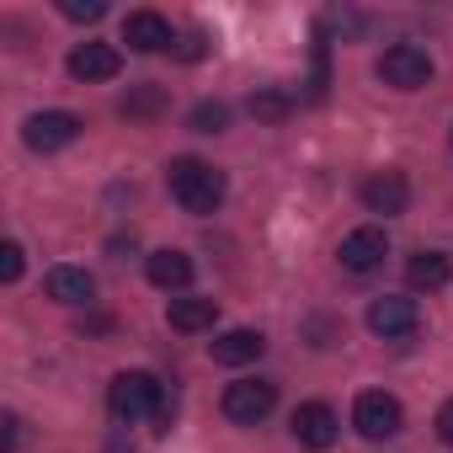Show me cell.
Listing matches in <instances>:
<instances>
[{
  "mask_svg": "<svg viewBox=\"0 0 453 453\" xmlns=\"http://www.w3.org/2000/svg\"><path fill=\"white\" fill-rule=\"evenodd\" d=\"M165 187H171V197L187 208V213H219V203H224V171H213L208 160H197V155H181V160H171L165 165Z\"/></svg>",
  "mask_w": 453,
  "mask_h": 453,
  "instance_id": "1",
  "label": "cell"
},
{
  "mask_svg": "<svg viewBox=\"0 0 453 453\" xmlns=\"http://www.w3.org/2000/svg\"><path fill=\"white\" fill-rule=\"evenodd\" d=\"M107 405H112V416L118 421H165V389H160V379L155 373H118L112 379V389H107Z\"/></svg>",
  "mask_w": 453,
  "mask_h": 453,
  "instance_id": "2",
  "label": "cell"
},
{
  "mask_svg": "<svg viewBox=\"0 0 453 453\" xmlns=\"http://www.w3.org/2000/svg\"><path fill=\"white\" fill-rule=\"evenodd\" d=\"M273 405H278V384H273V379H235L230 389H224V416H230L235 426L267 421Z\"/></svg>",
  "mask_w": 453,
  "mask_h": 453,
  "instance_id": "3",
  "label": "cell"
},
{
  "mask_svg": "<svg viewBox=\"0 0 453 453\" xmlns=\"http://www.w3.org/2000/svg\"><path fill=\"white\" fill-rule=\"evenodd\" d=\"M352 426H357L368 442H384V437H395V432L405 426V411H400L395 395H384V389H363L357 405H352Z\"/></svg>",
  "mask_w": 453,
  "mask_h": 453,
  "instance_id": "4",
  "label": "cell"
},
{
  "mask_svg": "<svg viewBox=\"0 0 453 453\" xmlns=\"http://www.w3.org/2000/svg\"><path fill=\"white\" fill-rule=\"evenodd\" d=\"M379 81L395 86V91H421V86L432 81V54L416 49V43H395V49H384V59H379Z\"/></svg>",
  "mask_w": 453,
  "mask_h": 453,
  "instance_id": "5",
  "label": "cell"
},
{
  "mask_svg": "<svg viewBox=\"0 0 453 453\" xmlns=\"http://www.w3.org/2000/svg\"><path fill=\"white\" fill-rule=\"evenodd\" d=\"M81 128H86V123H81L75 112H33V118L22 123V144L38 150V155H54V150H65V144H75Z\"/></svg>",
  "mask_w": 453,
  "mask_h": 453,
  "instance_id": "6",
  "label": "cell"
},
{
  "mask_svg": "<svg viewBox=\"0 0 453 453\" xmlns=\"http://www.w3.org/2000/svg\"><path fill=\"white\" fill-rule=\"evenodd\" d=\"M416 326H421L416 299L384 294V299H373V304H368V331H373V336H384V342H405V336H416Z\"/></svg>",
  "mask_w": 453,
  "mask_h": 453,
  "instance_id": "7",
  "label": "cell"
},
{
  "mask_svg": "<svg viewBox=\"0 0 453 453\" xmlns=\"http://www.w3.org/2000/svg\"><path fill=\"white\" fill-rule=\"evenodd\" d=\"M294 437H299V448H315V453H326L336 437H342V421H336V411L326 405V400H304L299 411H294Z\"/></svg>",
  "mask_w": 453,
  "mask_h": 453,
  "instance_id": "8",
  "label": "cell"
},
{
  "mask_svg": "<svg viewBox=\"0 0 453 453\" xmlns=\"http://www.w3.org/2000/svg\"><path fill=\"white\" fill-rule=\"evenodd\" d=\"M363 208H368V213H384V219L405 213V208H411V181H405L400 171H373V176L363 181Z\"/></svg>",
  "mask_w": 453,
  "mask_h": 453,
  "instance_id": "9",
  "label": "cell"
},
{
  "mask_svg": "<svg viewBox=\"0 0 453 453\" xmlns=\"http://www.w3.org/2000/svg\"><path fill=\"white\" fill-rule=\"evenodd\" d=\"M342 267L347 273H373V267H384V257H389V241H384V230L379 224H363V230H352L347 241H342Z\"/></svg>",
  "mask_w": 453,
  "mask_h": 453,
  "instance_id": "10",
  "label": "cell"
},
{
  "mask_svg": "<svg viewBox=\"0 0 453 453\" xmlns=\"http://www.w3.org/2000/svg\"><path fill=\"white\" fill-rule=\"evenodd\" d=\"M118 70H123V54H118L112 43H81V49L70 54V75L86 81V86H91V81H112Z\"/></svg>",
  "mask_w": 453,
  "mask_h": 453,
  "instance_id": "11",
  "label": "cell"
},
{
  "mask_svg": "<svg viewBox=\"0 0 453 453\" xmlns=\"http://www.w3.org/2000/svg\"><path fill=\"white\" fill-rule=\"evenodd\" d=\"M123 43L139 49V54H160V49H171V22L160 12H134L123 22Z\"/></svg>",
  "mask_w": 453,
  "mask_h": 453,
  "instance_id": "12",
  "label": "cell"
},
{
  "mask_svg": "<svg viewBox=\"0 0 453 453\" xmlns=\"http://www.w3.org/2000/svg\"><path fill=\"white\" fill-rule=\"evenodd\" d=\"M267 352V336L262 331H224L219 342H213V363H224V368H241V363H257Z\"/></svg>",
  "mask_w": 453,
  "mask_h": 453,
  "instance_id": "13",
  "label": "cell"
},
{
  "mask_svg": "<svg viewBox=\"0 0 453 453\" xmlns=\"http://www.w3.org/2000/svg\"><path fill=\"white\" fill-rule=\"evenodd\" d=\"M144 278H150L155 288H165V294H181V288L192 283V257H187V251H155V257L144 262Z\"/></svg>",
  "mask_w": 453,
  "mask_h": 453,
  "instance_id": "14",
  "label": "cell"
},
{
  "mask_svg": "<svg viewBox=\"0 0 453 453\" xmlns=\"http://www.w3.org/2000/svg\"><path fill=\"white\" fill-rule=\"evenodd\" d=\"M165 320H171V331L197 336V331H213L219 304H213V299H171V304H165Z\"/></svg>",
  "mask_w": 453,
  "mask_h": 453,
  "instance_id": "15",
  "label": "cell"
},
{
  "mask_svg": "<svg viewBox=\"0 0 453 453\" xmlns=\"http://www.w3.org/2000/svg\"><path fill=\"white\" fill-rule=\"evenodd\" d=\"M91 294H96V283H91L86 267H54L49 273V299H59V304H91Z\"/></svg>",
  "mask_w": 453,
  "mask_h": 453,
  "instance_id": "16",
  "label": "cell"
},
{
  "mask_svg": "<svg viewBox=\"0 0 453 453\" xmlns=\"http://www.w3.org/2000/svg\"><path fill=\"white\" fill-rule=\"evenodd\" d=\"M448 273H453V267H448V257H442V251H416V257H411V267H405L411 288H426V294H432V288H442V283H448Z\"/></svg>",
  "mask_w": 453,
  "mask_h": 453,
  "instance_id": "17",
  "label": "cell"
},
{
  "mask_svg": "<svg viewBox=\"0 0 453 453\" xmlns=\"http://www.w3.org/2000/svg\"><path fill=\"white\" fill-rule=\"evenodd\" d=\"M118 112L123 118H155V112H165V91L160 86H139V91H128L118 102Z\"/></svg>",
  "mask_w": 453,
  "mask_h": 453,
  "instance_id": "18",
  "label": "cell"
},
{
  "mask_svg": "<svg viewBox=\"0 0 453 453\" xmlns=\"http://www.w3.org/2000/svg\"><path fill=\"white\" fill-rule=\"evenodd\" d=\"M187 123H192V134H224V128H230V107H224V102H197Z\"/></svg>",
  "mask_w": 453,
  "mask_h": 453,
  "instance_id": "19",
  "label": "cell"
},
{
  "mask_svg": "<svg viewBox=\"0 0 453 453\" xmlns=\"http://www.w3.org/2000/svg\"><path fill=\"white\" fill-rule=\"evenodd\" d=\"M288 107H294V102H288L283 91H257V96H251V118H262V123H283Z\"/></svg>",
  "mask_w": 453,
  "mask_h": 453,
  "instance_id": "20",
  "label": "cell"
},
{
  "mask_svg": "<svg viewBox=\"0 0 453 453\" xmlns=\"http://www.w3.org/2000/svg\"><path fill=\"white\" fill-rule=\"evenodd\" d=\"M59 12L70 22H102L107 17V0H59Z\"/></svg>",
  "mask_w": 453,
  "mask_h": 453,
  "instance_id": "21",
  "label": "cell"
},
{
  "mask_svg": "<svg viewBox=\"0 0 453 453\" xmlns=\"http://www.w3.org/2000/svg\"><path fill=\"white\" fill-rule=\"evenodd\" d=\"M0 278H6V283H17V278H22V246H17V241L0 246Z\"/></svg>",
  "mask_w": 453,
  "mask_h": 453,
  "instance_id": "22",
  "label": "cell"
},
{
  "mask_svg": "<svg viewBox=\"0 0 453 453\" xmlns=\"http://www.w3.org/2000/svg\"><path fill=\"white\" fill-rule=\"evenodd\" d=\"M437 437H442V442L453 448V400H448V405L437 411Z\"/></svg>",
  "mask_w": 453,
  "mask_h": 453,
  "instance_id": "23",
  "label": "cell"
},
{
  "mask_svg": "<svg viewBox=\"0 0 453 453\" xmlns=\"http://www.w3.org/2000/svg\"><path fill=\"white\" fill-rule=\"evenodd\" d=\"M17 442H22V421L6 416V453H17Z\"/></svg>",
  "mask_w": 453,
  "mask_h": 453,
  "instance_id": "24",
  "label": "cell"
}]
</instances>
